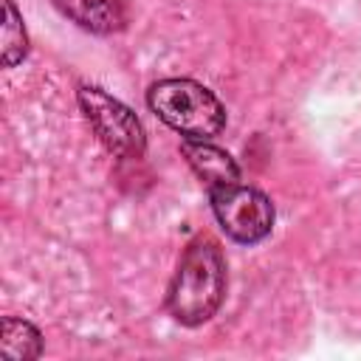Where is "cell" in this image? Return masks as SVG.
Instances as JSON below:
<instances>
[{"instance_id":"1","label":"cell","mask_w":361,"mask_h":361,"mask_svg":"<svg viewBox=\"0 0 361 361\" xmlns=\"http://www.w3.org/2000/svg\"><path fill=\"white\" fill-rule=\"evenodd\" d=\"M226 296V257L217 240L200 234L195 237L169 279L166 310L175 322L197 327L209 322Z\"/></svg>"},{"instance_id":"2","label":"cell","mask_w":361,"mask_h":361,"mask_svg":"<svg viewBox=\"0 0 361 361\" xmlns=\"http://www.w3.org/2000/svg\"><path fill=\"white\" fill-rule=\"evenodd\" d=\"M149 110L175 133L195 141H212L226 127L223 102L200 82L186 76H166L147 90Z\"/></svg>"},{"instance_id":"3","label":"cell","mask_w":361,"mask_h":361,"mask_svg":"<svg viewBox=\"0 0 361 361\" xmlns=\"http://www.w3.org/2000/svg\"><path fill=\"white\" fill-rule=\"evenodd\" d=\"M76 102L85 118L90 121L96 138L107 147L110 155L121 161H138L144 155L147 149L144 124L124 102H118L116 96H110L96 85H82L76 90Z\"/></svg>"},{"instance_id":"4","label":"cell","mask_w":361,"mask_h":361,"mask_svg":"<svg viewBox=\"0 0 361 361\" xmlns=\"http://www.w3.org/2000/svg\"><path fill=\"white\" fill-rule=\"evenodd\" d=\"M209 203L212 212L220 223V228L243 245H257L262 243L271 228H274V203L265 192L245 186V183H226L209 189Z\"/></svg>"},{"instance_id":"5","label":"cell","mask_w":361,"mask_h":361,"mask_svg":"<svg viewBox=\"0 0 361 361\" xmlns=\"http://www.w3.org/2000/svg\"><path fill=\"white\" fill-rule=\"evenodd\" d=\"M54 6L79 28L107 37L127 25V0H54Z\"/></svg>"},{"instance_id":"6","label":"cell","mask_w":361,"mask_h":361,"mask_svg":"<svg viewBox=\"0 0 361 361\" xmlns=\"http://www.w3.org/2000/svg\"><path fill=\"white\" fill-rule=\"evenodd\" d=\"M180 155L186 158V164L195 169V175L209 186H226V183H237L240 180V166L231 158V152H226L223 147L212 144V141H195V138H183L180 141Z\"/></svg>"},{"instance_id":"7","label":"cell","mask_w":361,"mask_h":361,"mask_svg":"<svg viewBox=\"0 0 361 361\" xmlns=\"http://www.w3.org/2000/svg\"><path fill=\"white\" fill-rule=\"evenodd\" d=\"M0 350H3L6 358H14V361L37 358V355L42 353V333H39L31 322H25V319L6 316V319H3Z\"/></svg>"},{"instance_id":"8","label":"cell","mask_w":361,"mask_h":361,"mask_svg":"<svg viewBox=\"0 0 361 361\" xmlns=\"http://www.w3.org/2000/svg\"><path fill=\"white\" fill-rule=\"evenodd\" d=\"M3 65L14 68L28 54V34L23 28V17L11 0H3Z\"/></svg>"}]
</instances>
